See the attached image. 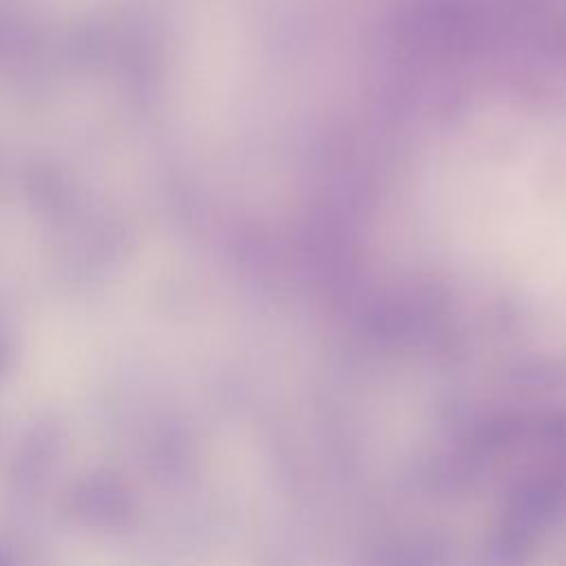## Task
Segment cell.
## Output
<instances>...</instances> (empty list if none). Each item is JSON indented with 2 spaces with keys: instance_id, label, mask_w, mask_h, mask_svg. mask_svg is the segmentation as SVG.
<instances>
[{
  "instance_id": "cell-1",
  "label": "cell",
  "mask_w": 566,
  "mask_h": 566,
  "mask_svg": "<svg viewBox=\"0 0 566 566\" xmlns=\"http://www.w3.org/2000/svg\"><path fill=\"white\" fill-rule=\"evenodd\" d=\"M475 13L464 0H411L398 13L400 38L422 53H453L475 35Z\"/></svg>"
}]
</instances>
